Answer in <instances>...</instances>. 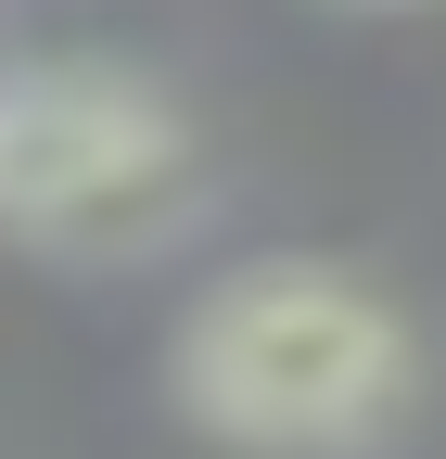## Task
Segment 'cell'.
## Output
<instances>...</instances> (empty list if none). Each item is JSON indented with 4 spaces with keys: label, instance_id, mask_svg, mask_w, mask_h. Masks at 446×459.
<instances>
[{
    "label": "cell",
    "instance_id": "obj_1",
    "mask_svg": "<svg viewBox=\"0 0 446 459\" xmlns=\"http://www.w3.org/2000/svg\"><path fill=\"white\" fill-rule=\"evenodd\" d=\"M408 383V319L319 255H255L179 319V409L255 459H357L396 434Z\"/></svg>",
    "mask_w": 446,
    "mask_h": 459
},
{
    "label": "cell",
    "instance_id": "obj_2",
    "mask_svg": "<svg viewBox=\"0 0 446 459\" xmlns=\"http://www.w3.org/2000/svg\"><path fill=\"white\" fill-rule=\"evenodd\" d=\"M192 115L128 65H13L0 77V230L39 255H153L204 217Z\"/></svg>",
    "mask_w": 446,
    "mask_h": 459
}]
</instances>
